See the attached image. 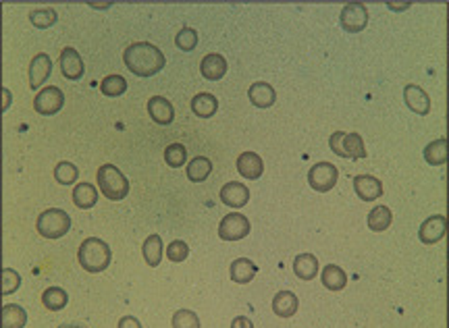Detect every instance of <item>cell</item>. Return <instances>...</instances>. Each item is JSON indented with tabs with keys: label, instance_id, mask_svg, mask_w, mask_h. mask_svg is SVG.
Masks as SVG:
<instances>
[{
	"label": "cell",
	"instance_id": "obj_17",
	"mask_svg": "<svg viewBox=\"0 0 449 328\" xmlns=\"http://www.w3.org/2000/svg\"><path fill=\"white\" fill-rule=\"evenodd\" d=\"M237 171L244 179H260L262 173H264V162L262 158L256 154V152H244L239 158H237Z\"/></svg>",
	"mask_w": 449,
	"mask_h": 328
},
{
	"label": "cell",
	"instance_id": "obj_20",
	"mask_svg": "<svg viewBox=\"0 0 449 328\" xmlns=\"http://www.w3.org/2000/svg\"><path fill=\"white\" fill-rule=\"evenodd\" d=\"M298 295L294 291H279L273 300V312L279 318H291L298 312Z\"/></svg>",
	"mask_w": 449,
	"mask_h": 328
},
{
	"label": "cell",
	"instance_id": "obj_32",
	"mask_svg": "<svg viewBox=\"0 0 449 328\" xmlns=\"http://www.w3.org/2000/svg\"><path fill=\"white\" fill-rule=\"evenodd\" d=\"M125 89H127V81H125V77H121V75H108V77H104V79L100 81V92H102L104 96L117 98V96L125 94Z\"/></svg>",
	"mask_w": 449,
	"mask_h": 328
},
{
	"label": "cell",
	"instance_id": "obj_44",
	"mask_svg": "<svg viewBox=\"0 0 449 328\" xmlns=\"http://www.w3.org/2000/svg\"><path fill=\"white\" fill-rule=\"evenodd\" d=\"M58 328H85V327H81V325H60Z\"/></svg>",
	"mask_w": 449,
	"mask_h": 328
},
{
	"label": "cell",
	"instance_id": "obj_1",
	"mask_svg": "<svg viewBox=\"0 0 449 328\" xmlns=\"http://www.w3.org/2000/svg\"><path fill=\"white\" fill-rule=\"evenodd\" d=\"M125 67L137 77H152L164 67V54L150 42H135L123 52Z\"/></svg>",
	"mask_w": 449,
	"mask_h": 328
},
{
	"label": "cell",
	"instance_id": "obj_15",
	"mask_svg": "<svg viewBox=\"0 0 449 328\" xmlns=\"http://www.w3.org/2000/svg\"><path fill=\"white\" fill-rule=\"evenodd\" d=\"M354 189H356L358 198L364 200V202H373V200H377V198L383 196V183L377 177H373V175H358V177H354Z\"/></svg>",
	"mask_w": 449,
	"mask_h": 328
},
{
	"label": "cell",
	"instance_id": "obj_31",
	"mask_svg": "<svg viewBox=\"0 0 449 328\" xmlns=\"http://www.w3.org/2000/svg\"><path fill=\"white\" fill-rule=\"evenodd\" d=\"M27 322V312L17 304H6L2 308V328H23Z\"/></svg>",
	"mask_w": 449,
	"mask_h": 328
},
{
	"label": "cell",
	"instance_id": "obj_12",
	"mask_svg": "<svg viewBox=\"0 0 449 328\" xmlns=\"http://www.w3.org/2000/svg\"><path fill=\"white\" fill-rule=\"evenodd\" d=\"M52 71V60L46 52H40L31 58L29 62V87L40 89V85L50 77Z\"/></svg>",
	"mask_w": 449,
	"mask_h": 328
},
{
	"label": "cell",
	"instance_id": "obj_29",
	"mask_svg": "<svg viewBox=\"0 0 449 328\" xmlns=\"http://www.w3.org/2000/svg\"><path fill=\"white\" fill-rule=\"evenodd\" d=\"M142 254H144V260L148 262V266H158L160 260H162V239H160V235L146 237V241L142 245Z\"/></svg>",
	"mask_w": 449,
	"mask_h": 328
},
{
	"label": "cell",
	"instance_id": "obj_21",
	"mask_svg": "<svg viewBox=\"0 0 449 328\" xmlns=\"http://www.w3.org/2000/svg\"><path fill=\"white\" fill-rule=\"evenodd\" d=\"M256 273H258V266L248 258H237L235 262H231V268H229L231 281H235L239 285L250 283L256 277Z\"/></svg>",
	"mask_w": 449,
	"mask_h": 328
},
{
	"label": "cell",
	"instance_id": "obj_43",
	"mask_svg": "<svg viewBox=\"0 0 449 328\" xmlns=\"http://www.w3.org/2000/svg\"><path fill=\"white\" fill-rule=\"evenodd\" d=\"M2 96H4V104H2V110H6L8 108V104H10V100H12V94L6 89V87H2Z\"/></svg>",
	"mask_w": 449,
	"mask_h": 328
},
{
	"label": "cell",
	"instance_id": "obj_30",
	"mask_svg": "<svg viewBox=\"0 0 449 328\" xmlns=\"http://www.w3.org/2000/svg\"><path fill=\"white\" fill-rule=\"evenodd\" d=\"M67 302H69V295H67V291L60 289V287H48V289L42 293V306H44L46 310H50V312L62 310V308L67 306Z\"/></svg>",
	"mask_w": 449,
	"mask_h": 328
},
{
	"label": "cell",
	"instance_id": "obj_10",
	"mask_svg": "<svg viewBox=\"0 0 449 328\" xmlns=\"http://www.w3.org/2000/svg\"><path fill=\"white\" fill-rule=\"evenodd\" d=\"M446 233H448V218L443 214H433L421 225L418 239L425 245H433V243L441 241L446 237Z\"/></svg>",
	"mask_w": 449,
	"mask_h": 328
},
{
	"label": "cell",
	"instance_id": "obj_40",
	"mask_svg": "<svg viewBox=\"0 0 449 328\" xmlns=\"http://www.w3.org/2000/svg\"><path fill=\"white\" fill-rule=\"evenodd\" d=\"M119 328H142V325H139V320H137V318H133V316H125V318H121V320H119Z\"/></svg>",
	"mask_w": 449,
	"mask_h": 328
},
{
	"label": "cell",
	"instance_id": "obj_5",
	"mask_svg": "<svg viewBox=\"0 0 449 328\" xmlns=\"http://www.w3.org/2000/svg\"><path fill=\"white\" fill-rule=\"evenodd\" d=\"M329 146L331 150L341 156V158H364L366 156V148H364V141L358 133H344V131H335L331 137H329Z\"/></svg>",
	"mask_w": 449,
	"mask_h": 328
},
{
	"label": "cell",
	"instance_id": "obj_25",
	"mask_svg": "<svg viewBox=\"0 0 449 328\" xmlns=\"http://www.w3.org/2000/svg\"><path fill=\"white\" fill-rule=\"evenodd\" d=\"M210 171H212V162L206 156H196L192 158V162H187V179L194 183L206 181Z\"/></svg>",
	"mask_w": 449,
	"mask_h": 328
},
{
	"label": "cell",
	"instance_id": "obj_16",
	"mask_svg": "<svg viewBox=\"0 0 449 328\" xmlns=\"http://www.w3.org/2000/svg\"><path fill=\"white\" fill-rule=\"evenodd\" d=\"M148 112H150L152 121L158 123V125H171L173 119H175L173 104L167 98H162V96H152L148 100Z\"/></svg>",
	"mask_w": 449,
	"mask_h": 328
},
{
	"label": "cell",
	"instance_id": "obj_14",
	"mask_svg": "<svg viewBox=\"0 0 449 328\" xmlns=\"http://www.w3.org/2000/svg\"><path fill=\"white\" fill-rule=\"evenodd\" d=\"M404 100H406L408 108L412 112H416V114H429V110H431V98H429V94L421 85H416V83L406 85Z\"/></svg>",
	"mask_w": 449,
	"mask_h": 328
},
{
	"label": "cell",
	"instance_id": "obj_42",
	"mask_svg": "<svg viewBox=\"0 0 449 328\" xmlns=\"http://www.w3.org/2000/svg\"><path fill=\"white\" fill-rule=\"evenodd\" d=\"M387 6L393 8V10H404V8L410 6V2H387Z\"/></svg>",
	"mask_w": 449,
	"mask_h": 328
},
{
	"label": "cell",
	"instance_id": "obj_37",
	"mask_svg": "<svg viewBox=\"0 0 449 328\" xmlns=\"http://www.w3.org/2000/svg\"><path fill=\"white\" fill-rule=\"evenodd\" d=\"M173 328H200V318L192 310H179L173 316Z\"/></svg>",
	"mask_w": 449,
	"mask_h": 328
},
{
	"label": "cell",
	"instance_id": "obj_6",
	"mask_svg": "<svg viewBox=\"0 0 449 328\" xmlns=\"http://www.w3.org/2000/svg\"><path fill=\"white\" fill-rule=\"evenodd\" d=\"M337 179H339V171L331 162H316L308 171V183H310V187L316 189V191H321V193L333 189L337 185Z\"/></svg>",
	"mask_w": 449,
	"mask_h": 328
},
{
	"label": "cell",
	"instance_id": "obj_19",
	"mask_svg": "<svg viewBox=\"0 0 449 328\" xmlns=\"http://www.w3.org/2000/svg\"><path fill=\"white\" fill-rule=\"evenodd\" d=\"M248 96H250V102L258 108H269L275 104L277 100V94H275V87L266 81H256L250 85L248 89Z\"/></svg>",
	"mask_w": 449,
	"mask_h": 328
},
{
	"label": "cell",
	"instance_id": "obj_26",
	"mask_svg": "<svg viewBox=\"0 0 449 328\" xmlns=\"http://www.w3.org/2000/svg\"><path fill=\"white\" fill-rule=\"evenodd\" d=\"M391 221H393V214H391V210L387 206H377L375 210L368 212V218H366L368 229L375 231V233H381V231L389 229Z\"/></svg>",
	"mask_w": 449,
	"mask_h": 328
},
{
	"label": "cell",
	"instance_id": "obj_34",
	"mask_svg": "<svg viewBox=\"0 0 449 328\" xmlns=\"http://www.w3.org/2000/svg\"><path fill=\"white\" fill-rule=\"evenodd\" d=\"M56 19H58V15H56L54 8H35V10L29 12V21L40 29H46V27L54 25Z\"/></svg>",
	"mask_w": 449,
	"mask_h": 328
},
{
	"label": "cell",
	"instance_id": "obj_24",
	"mask_svg": "<svg viewBox=\"0 0 449 328\" xmlns=\"http://www.w3.org/2000/svg\"><path fill=\"white\" fill-rule=\"evenodd\" d=\"M425 160L433 166H443L448 162V139L439 137L425 148Z\"/></svg>",
	"mask_w": 449,
	"mask_h": 328
},
{
	"label": "cell",
	"instance_id": "obj_28",
	"mask_svg": "<svg viewBox=\"0 0 449 328\" xmlns=\"http://www.w3.org/2000/svg\"><path fill=\"white\" fill-rule=\"evenodd\" d=\"M217 106H219V102H217V98H214L212 94L202 92V94H198V96L192 98V110H194L198 116H202V119L212 116V114L217 112Z\"/></svg>",
	"mask_w": 449,
	"mask_h": 328
},
{
	"label": "cell",
	"instance_id": "obj_3",
	"mask_svg": "<svg viewBox=\"0 0 449 328\" xmlns=\"http://www.w3.org/2000/svg\"><path fill=\"white\" fill-rule=\"evenodd\" d=\"M96 179L100 191L112 202L125 200V196L129 193V181L115 164H102L96 173Z\"/></svg>",
	"mask_w": 449,
	"mask_h": 328
},
{
	"label": "cell",
	"instance_id": "obj_9",
	"mask_svg": "<svg viewBox=\"0 0 449 328\" xmlns=\"http://www.w3.org/2000/svg\"><path fill=\"white\" fill-rule=\"evenodd\" d=\"M339 21H341V27L346 31H352V33L362 31L368 23V10L362 2H348L341 8Z\"/></svg>",
	"mask_w": 449,
	"mask_h": 328
},
{
	"label": "cell",
	"instance_id": "obj_18",
	"mask_svg": "<svg viewBox=\"0 0 449 328\" xmlns=\"http://www.w3.org/2000/svg\"><path fill=\"white\" fill-rule=\"evenodd\" d=\"M200 71L204 75V79H210V81H219L225 73H227V60L223 54L219 52H212V54H206L200 62Z\"/></svg>",
	"mask_w": 449,
	"mask_h": 328
},
{
	"label": "cell",
	"instance_id": "obj_11",
	"mask_svg": "<svg viewBox=\"0 0 449 328\" xmlns=\"http://www.w3.org/2000/svg\"><path fill=\"white\" fill-rule=\"evenodd\" d=\"M221 202L229 208H244L250 202V189L239 181H229L221 189Z\"/></svg>",
	"mask_w": 449,
	"mask_h": 328
},
{
	"label": "cell",
	"instance_id": "obj_13",
	"mask_svg": "<svg viewBox=\"0 0 449 328\" xmlns=\"http://www.w3.org/2000/svg\"><path fill=\"white\" fill-rule=\"evenodd\" d=\"M58 62H60V71H62V75L67 79H71V81L81 79V75H83V60H81V56H79V52L75 48H71V46L62 48Z\"/></svg>",
	"mask_w": 449,
	"mask_h": 328
},
{
	"label": "cell",
	"instance_id": "obj_36",
	"mask_svg": "<svg viewBox=\"0 0 449 328\" xmlns=\"http://www.w3.org/2000/svg\"><path fill=\"white\" fill-rule=\"evenodd\" d=\"M175 44H177L181 50H185V52L194 50V48L198 46V31H196V29H192V27H183V29H179V33L175 35Z\"/></svg>",
	"mask_w": 449,
	"mask_h": 328
},
{
	"label": "cell",
	"instance_id": "obj_39",
	"mask_svg": "<svg viewBox=\"0 0 449 328\" xmlns=\"http://www.w3.org/2000/svg\"><path fill=\"white\" fill-rule=\"evenodd\" d=\"M187 256H189V248H187L185 241L175 239V241L169 243V248H167V258H169L171 262H183Z\"/></svg>",
	"mask_w": 449,
	"mask_h": 328
},
{
	"label": "cell",
	"instance_id": "obj_35",
	"mask_svg": "<svg viewBox=\"0 0 449 328\" xmlns=\"http://www.w3.org/2000/svg\"><path fill=\"white\" fill-rule=\"evenodd\" d=\"M79 177V171L73 162H58L56 169H54V179L60 183V185H71L75 183Z\"/></svg>",
	"mask_w": 449,
	"mask_h": 328
},
{
	"label": "cell",
	"instance_id": "obj_41",
	"mask_svg": "<svg viewBox=\"0 0 449 328\" xmlns=\"http://www.w3.org/2000/svg\"><path fill=\"white\" fill-rule=\"evenodd\" d=\"M231 328H254V322L246 316H237V318H233Z\"/></svg>",
	"mask_w": 449,
	"mask_h": 328
},
{
	"label": "cell",
	"instance_id": "obj_8",
	"mask_svg": "<svg viewBox=\"0 0 449 328\" xmlns=\"http://www.w3.org/2000/svg\"><path fill=\"white\" fill-rule=\"evenodd\" d=\"M65 104V96L56 85H46L33 98V108L37 114H56Z\"/></svg>",
	"mask_w": 449,
	"mask_h": 328
},
{
	"label": "cell",
	"instance_id": "obj_22",
	"mask_svg": "<svg viewBox=\"0 0 449 328\" xmlns=\"http://www.w3.org/2000/svg\"><path fill=\"white\" fill-rule=\"evenodd\" d=\"M294 273L302 281H312L319 275V260L312 254H300L294 260Z\"/></svg>",
	"mask_w": 449,
	"mask_h": 328
},
{
	"label": "cell",
	"instance_id": "obj_33",
	"mask_svg": "<svg viewBox=\"0 0 449 328\" xmlns=\"http://www.w3.org/2000/svg\"><path fill=\"white\" fill-rule=\"evenodd\" d=\"M164 162L173 169H179L187 162V150L181 144H171L164 148Z\"/></svg>",
	"mask_w": 449,
	"mask_h": 328
},
{
	"label": "cell",
	"instance_id": "obj_4",
	"mask_svg": "<svg viewBox=\"0 0 449 328\" xmlns=\"http://www.w3.org/2000/svg\"><path fill=\"white\" fill-rule=\"evenodd\" d=\"M35 229L46 239H60L71 229V216L60 208H48L37 216Z\"/></svg>",
	"mask_w": 449,
	"mask_h": 328
},
{
	"label": "cell",
	"instance_id": "obj_38",
	"mask_svg": "<svg viewBox=\"0 0 449 328\" xmlns=\"http://www.w3.org/2000/svg\"><path fill=\"white\" fill-rule=\"evenodd\" d=\"M21 287V277L12 268H2V295H10Z\"/></svg>",
	"mask_w": 449,
	"mask_h": 328
},
{
	"label": "cell",
	"instance_id": "obj_7",
	"mask_svg": "<svg viewBox=\"0 0 449 328\" xmlns=\"http://www.w3.org/2000/svg\"><path fill=\"white\" fill-rule=\"evenodd\" d=\"M248 233H250V221L239 212H231L219 223V237L223 241H239Z\"/></svg>",
	"mask_w": 449,
	"mask_h": 328
},
{
	"label": "cell",
	"instance_id": "obj_27",
	"mask_svg": "<svg viewBox=\"0 0 449 328\" xmlns=\"http://www.w3.org/2000/svg\"><path fill=\"white\" fill-rule=\"evenodd\" d=\"M323 285L329 289V291H341L346 285H348V275L339 268V266H335V264H329V266H325V270H323Z\"/></svg>",
	"mask_w": 449,
	"mask_h": 328
},
{
	"label": "cell",
	"instance_id": "obj_23",
	"mask_svg": "<svg viewBox=\"0 0 449 328\" xmlns=\"http://www.w3.org/2000/svg\"><path fill=\"white\" fill-rule=\"evenodd\" d=\"M98 202V191L92 183H77L73 189V204L81 210H90Z\"/></svg>",
	"mask_w": 449,
	"mask_h": 328
},
{
	"label": "cell",
	"instance_id": "obj_2",
	"mask_svg": "<svg viewBox=\"0 0 449 328\" xmlns=\"http://www.w3.org/2000/svg\"><path fill=\"white\" fill-rule=\"evenodd\" d=\"M77 260H79V264H81L83 270H87V273H102V270L108 268V264L112 260V254H110V248H108L106 241H102L98 237H87L79 245Z\"/></svg>",
	"mask_w": 449,
	"mask_h": 328
}]
</instances>
